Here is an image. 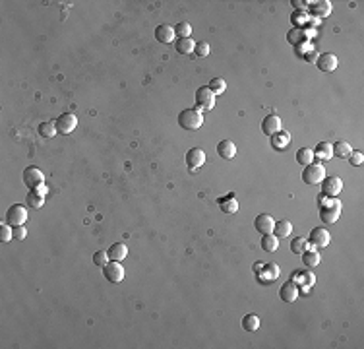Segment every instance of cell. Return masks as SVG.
Listing matches in <instances>:
<instances>
[{"label":"cell","instance_id":"6da1fadb","mask_svg":"<svg viewBox=\"0 0 364 349\" xmlns=\"http://www.w3.org/2000/svg\"><path fill=\"white\" fill-rule=\"evenodd\" d=\"M320 217H322V221H326V223H335L339 219V215H341V202H339L337 198H322L320 196Z\"/></svg>","mask_w":364,"mask_h":349},{"label":"cell","instance_id":"7a4b0ae2","mask_svg":"<svg viewBox=\"0 0 364 349\" xmlns=\"http://www.w3.org/2000/svg\"><path fill=\"white\" fill-rule=\"evenodd\" d=\"M179 124L186 130H198L204 124V111L198 107L184 109L179 115Z\"/></svg>","mask_w":364,"mask_h":349},{"label":"cell","instance_id":"3957f363","mask_svg":"<svg viewBox=\"0 0 364 349\" xmlns=\"http://www.w3.org/2000/svg\"><path fill=\"white\" fill-rule=\"evenodd\" d=\"M326 179V169L322 163H310L302 171V181L306 185H320Z\"/></svg>","mask_w":364,"mask_h":349},{"label":"cell","instance_id":"277c9868","mask_svg":"<svg viewBox=\"0 0 364 349\" xmlns=\"http://www.w3.org/2000/svg\"><path fill=\"white\" fill-rule=\"evenodd\" d=\"M54 122H56L58 134H72L74 128L78 126V116L74 113H62Z\"/></svg>","mask_w":364,"mask_h":349},{"label":"cell","instance_id":"5b68a950","mask_svg":"<svg viewBox=\"0 0 364 349\" xmlns=\"http://www.w3.org/2000/svg\"><path fill=\"white\" fill-rule=\"evenodd\" d=\"M6 221H8V225H12V227L26 225V221H27L26 206H22V204H14V206H10V208H8V212H6Z\"/></svg>","mask_w":364,"mask_h":349},{"label":"cell","instance_id":"8992f818","mask_svg":"<svg viewBox=\"0 0 364 349\" xmlns=\"http://www.w3.org/2000/svg\"><path fill=\"white\" fill-rule=\"evenodd\" d=\"M196 107L202 109V111H211L215 107V93L209 89L208 85L198 87V91H196Z\"/></svg>","mask_w":364,"mask_h":349},{"label":"cell","instance_id":"52a82bcc","mask_svg":"<svg viewBox=\"0 0 364 349\" xmlns=\"http://www.w3.org/2000/svg\"><path fill=\"white\" fill-rule=\"evenodd\" d=\"M322 185V192H324V196H328V198H335L339 192L343 190V181L339 179L337 175H326V179L320 183Z\"/></svg>","mask_w":364,"mask_h":349},{"label":"cell","instance_id":"ba28073f","mask_svg":"<svg viewBox=\"0 0 364 349\" xmlns=\"http://www.w3.org/2000/svg\"><path fill=\"white\" fill-rule=\"evenodd\" d=\"M329 241H331V235L324 227H314L310 235H308V242H310L312 248H326L329 244Z\"/></svg>","mask_w":364,"mask_h":349},{"label":"cell","instance_id":"9c48e42d","mask_svg":"<svg viewBox=\"0 0 364 349\" xmlns=\"http://www.w3.org/2000/svg\"><path fill=\"white\" fill-rule=\"evenodd\" d=\"M254 271H256V275L260 277L263 283H271V281L277 279L279 273H281V270H279L277 264H256V266H254Z\"/></svg>","mask_w":364,"mask_h":349},{"label":"cell","instance_id":"30bf717a","mask_svg":"<svg viewBox=\"0 0 364 349\" xmlns=\"http://www.w3.org/2000/svg\"><path fill=\"white\" fill-rule=\"evenodd\" d=\"M24 183H26L27 188L33 190V188L45 185V175H43V171L39 167H27L24 171Z\"/></svg>","mask_w":364,"mask_h":349},{"label":"cell","instance_id":"8fae6325","mask_svg":"<svg viewBox=\"0 0 364 349\" xmlns=\"http://www.w3.org/2000/svg\"><path fill=\"white\" fill-rule=\"evenodd\" d=\"M103 275H105V279L110 281V283H120V281L124 279V268H122L120 262L110 260V262L103 268Z\"/></svg>","mask_w":364,"mask_h":349},{"label":"cell","instance_id":"7c38bea8","mask_svg":"<svg viewBox=\"0 0 364 349\" xmlns=\"http://www.w3.org/2000/svg\"><path fill=\"white\" fill-rule=\"evenodd\" d=\"M204 163H206V152H204L202 148H192V150H188V154H186V165H188V169H190L192 173L198 171Z\"/></svg>","mask_w":364,"mask_h":349},{"label":"cell","instance_id":"4fadbf2b","mask_svg":"<svg viewBox=\"0 0 364 349\" xmlns=\"http://www.w3.org/2000/svg\"><path fill=\"white\" fill-rule=\"evenodd\" d=\"M316 66L322 72H333L339 66V58L333 53H322L316 60Z\"/></svg>","mask_w":364,"mask_h":349},{"label":"cell","instance_id":"5bb4252c","mask_svg":"<svg viewBox=\"0 0 364 349\" xmlns=\"http://www.w3.org/2000/svg\"><path fill=\"white\" fill-rule=\"evenodd\" d=\"M281 130V118L275 115V113H271V115H267L263 120H261V132L265 136H271L277 134Z\"/></svg>","mask_w":364,"mask_h":349},{"label":"cell","instance_id":"9a60e30c","mask_svg":"<svg viewBox=\"0 0 364 349\" xmlns=\"http://www.w3.org/2000/svg\"><path fill=\"white\" fill-rule=\"evenodd\" d=\"M254 227H256V231L261 233V235H269V233H273L275 219L267 214H260L256 217V221H254Z\"/></svg>","mask_w":364,"mask_h":349},{"label":"cell","instance_id":"2e32d148","mask_svg":"<svg viewBox=\"0 0 364 349\" xmlns=\"http://www.w3.org/2000/svg\"><path fill=\"white\" fill-rule=\"evenodd\" d=\"M279 297H281L285 303H292V301H296V299H298V285H296V281L289 279L287 283H283V285H281V289H279Z\"/></svg>","mask_w":364,"mask_h":349},{"label":"cell","instance_id":"e0dca14e","mask_svg":"<svg viewBox=\"0 0 364 349\" xmlns=\"http://www.w3.org/2000/svg\"><path fill=\"white\" fill-rule=\"evenodd\" d=\"M310 12H312V18H328L331 14V2L329 0H322V2H310Z\"/></svg>","mask_w":364,"mask_h":349},{"label":"cell","instance_id":"ac0fdd59","mask_svg":"<svg viewBox=\"0 0 364 349\" xmlns=\"http://www.w3.org/2000/svg\"><path fill=\"white\" fill-rule=\"evenodd\" d=\"M175 27L173 26H167V24H161V26H157L155 29V39L159 43H163V45H169V43H173L175 41Z\"/></svg>","mask_w":364,"mask_h":349},{"label":"cell","instance_id":"d6986e66","mask_svg":"<svg viewBox=\"0 0 364 349\" xmlns=\"http://www.w3.org/2000/svg\"><path fill=\"white\" fill-rule=\"evenodd\" d=\"M314 152V159H322V161H329L333 157V146L329 142H320L316 148L312 150Z\"/></svg>","mask_w":364,"mask_h":349},{"label":"cell","instance_id":"ffe728a7","mask_svg":"<svg viewBox=\"0 0 364 349\" xmlns=\"http://www.w3.org/2000/svg\"><path fill=\"white\" fill-rule=\"evenodd\" d=\"M107 254H109L110 260L122 262V260L128 256V246H126L124 242H114V244H110V248L107 250Z\"/></svg>","mask_w":364,"mask_h":349},{"label":"cell","instance_id":"44dd1931","mask_svg":"<svg viewBox=\"0 0 364 349\" xmlns=\"http://www.w3.org/2000/svg\"><path fill=\"white\" fill-rule=\"evenodd\" d=\"M217 154L221 159H234L236 155V146H234L231 140H221L217 144Z\"/></svg>","mask_w":364,"mask_h":349},{"label":"cell","instance_id":"7402d4cb","mask_svg":"<svg viewBox=\"0 0 364 349\" xmlns=\"http://www.w3.org/2000/svg\"><path fill=\"white\" fill-rule=\"evenodd\" d=\"M302 262H304V266L306 268H316L320 262H322V256H320V252H318V248H308V250H304L302 254Z\"/></svg>","mask_w":364,"mask_h":349},{"label":"cell","instance_id":"603a6c76","mask_svg":"<svg viewBox=\"0 0 364 349\" xmlns=\"http://www.w3.org/2000/svg\"><path fill=\"white\" fill-rule=\"evenodd\" d=\"M219 206L223 214H236L238 212V200L234 198V194H229L225 198H219Z\"/></svg>","mask_w":364,"mask_h":349},{"label":"cell","instance_id":"cb8c5ba5","mask_svg":"<svg viewBox=\"0 0 364 349\" xmlns=\"http://www.w3.org/2000/svg\"><path fill=\"white\" fill-rule=\"evenodd\" d=\"M291 233H292V223L287 221V219L277 221L275 227H273V235H275L277 239H287V237H291Z\"/></svg>","mask_w":364,"mask_h":349},{"label":"cell","instance_id":"d4e9b609","mask_svg":"<svg viewBox=\"0 0 364 349\" xmlns=\"http://www.w3.org/2000/svg\"><path fill=\"white\" fill-rule=\"evenodd\" d=\"M289 144H291V134H289V132L279 130L277 134L271 136V146H273V150H285V148H289Z\"/></svg>","mask_w":364,"mask_h":349},{"label":"cell","instance_id":"484cf974","mask_svg":"<svg viewBox=\"0 0 364 349\" xmlns=\"http://www.w3.org/2000/svg\"><path fill=\"white\" fill-rule=\"evenodd\" d=\"M261 248H263V252H275L277 248H279V239L273 235V233H269V235H263L261 237Z\"/></svg>","mask_w":364,"mask_h":349},{"label":"cell","instance_id":"4316f807","mask_svg":"<svg viewBox=\"0 0 364 349\" xmlns=\"http://www.w3.org/2000/svg\"><path fill=\"white\" fill-rule=\"evenodd\" d=\"M175 49H177L181 54H190V53H194V49H196V41H194L192 37L179 39V41H177V45H175Z\"/></svg>","mask_w":364,"mask_h":349},{"label":"cell","instance_id":"83f0119b","mask_svg":"<svg viewBox=\"0 0 364 349\" xmlns=\"http://www.w3.org/2000/svg\"><path fill=\"white\" fill-rule=\"evenodd\" d=\"M27 206H29V208H35V210L43 208V206H45V196H43V194H39L37 190L27 192Z\"/></svg>","mask_w":364,"mask_h":349},{"label":"cell","instance_id":"f1b7e54d","mask_svg":"<svg viewBox=\"0 0 364 349\" xmlns=\"http://www.w3.org/2000/svg\"><path fill=\"white\" fill-rule=\"evenodd\" d=\"M308 248H310V242H308L306 237H294L291 241V252H294V254H302Z\"/></svg>","mask_w":364,"mask_h":349},{"label":"cell","instance_id":"f546056e","mask_svg":"<svg viewBox=\"0 0 364 349\" xmlns=\"http://www.w3.org/2000/svg\"><path fill=\"white\" fill-rule=\"evenodd\" d=\"M296 161L300 163L302 167L310 165V163H314V152L310 148H300V150L296 152Z\"/></svg>","mask_w":364,"mask_h":349},{"label":"cell","instance_id":"4dcf8cb0","mask_svg":"<svg viewBox=\"0 0 364 349\" xmlns=\"http://www.w3.org/2000/svg\"><path fill=\"white\" fill-rule=\"evenodd\" d=\"M331 146H333V155H337V157H349V154L353 152L351 144H347L343 140H339V142L331 144Z\"/></svg>","mask_w":364,"mask_h":349},{"label":"cell","instance_id":"1f68e13d","mask_svg":"<svg viewBox=\"0 0 364 349\" xmlns=\"http://www.w3.org/2000/svg\"><path fill=\"white\" fill-rule=\"evenodd\" d=\"M39 134L43 136V138H54V136L58 134V130H56V122H52V120L41 122V124H39Z\"/></svg>","mask_w":364,"mask_h":349},{"label":"cell","instance_id":"d6a6232c","mask_svg":"<svg viewBox=\"0 0 364 349\" xmlns=\"http://www.w3.org/2000/svg\"><path fill=\"white\" fill-rule=\"evenodd\" d=\"M242 328H244L246 332H256V330L260 328V318H258L256 314H246V316L242 318Z\"/></svg>","mask_w":364,"mask_h":349},{"label":"cell","instance_id":"836d02e7","mask_svg":"<svg viewBox=\"0 0 364 349\" xmlns=\"http://www.w3.org/2000/svg\"><path fill=\"white\" fill-rule=\"evenodd\" d=\"M287 41H289V43H292L294 47H296L298 43L306 41V37H304V29H298V27H294L292 31H289V35H287Z\"/></svg>","mask_w":364,"mask_h":349},{"label":"cell","instance_id":"e575fe53","mask_svg":"<svg viewBox=\"0 0 364 349\" xmlns=\"http://www.w3.org/2000/svg\"><path fill=\"white\" fill-rule=\"evenodd\" d=\"M175 35H177L179 39L190 37V35H192V26H190L188 22H179V24L175 26Z\"/></svg>","mask_w":364,"mask_h":349},{"label":"cell","instance_id":"d590c367","mask_svg":"<svg viewBox=\"0 0 364 349\" xmlns=\"http://www.w3.org/2000/svg\"><path fill=\"white\" fill-rule=\"evenodd\" d=\"M208 87L215 93V95H221V93H225V89H227V81L223 80V78H213V80L209 81Z\"/></svg>","mask_w":364,"mask_h":349},{"label":"cell","instance_id":"8d00e7d4","mask_svg":"<svg viewBox=\"0 0 364 349\" xmlns=\"http://www.w3.org/2000/svg\"><path fill=\"white\" fill-rule=\"evenodd\" d=\"M308 20H310V18H308L306 12H298V10H296V12L292 14V22H294V26L298 27V29H302V26L304 27L308 26Z\"/></svg>","mask_w":364,"mask_h":349},{"label":"cell","instance_id":"74e56055","mask_svg":"<svg viewBox=\"0 0 364 349\" xmlns=\"http://www.w3.org/2000/svg\"><path fill=\"white\" fill-rule=\"evenodd\" d=\"M109 262H110V258H109V254H107L105 250H97V252L93 254V264H95V266L105 268Z\"/></svg>","mask_w":364,"mask_h":349},{"label":"cell","instance_id":"f35d334b","mask_svg":"<svg viewBox=\"0 0 364 349\" xmlns=\"http://www.w3.org/2000/svg\"><path fill=\"white\" fill-rule=\"evenodd\" d=\"M12 239H14V227L8 225V223L0 225V241L8 242V241H12Z\"/></svg>","mask_w":364,"mask_h":349},{"label":"cell","instance_id":"ab89813d","mask_svg":"<svg viewBox=\"0 0 364 349\" xmlns=\"http://www.w3.org/2000/svg\"><path fill=\"white\" fill-rule=\"evenodd\" d=\"M296 277H300L302 279V283H304V291H308L310 287L314 285V281H316V277H314L312 271H304V273H296Z\"/></svg>","mask_w":364,"mask_h":349},{"label":"cell","instance_id":"60d3db41","mask_svg":"<svg viewBox=\"0 0 364 349\" xmlns=\"http://www.w3.org/2000/svg\"><path fill=\"white\" fill-rule=\"evenodd\" d=\"M363 161H364L363 152H351V154H349V163H351V165L359 167V165H363Z\"/></svg>","mask_w":364,"mask_h":349},{"label":"cell","instance_id":"b9f144b4","mask_svg":"<svg viewBox=\"0 0 364 349\" xmlns=\"http://www.w3.org/2000/svg\"><path fill=\"white\" fill-rule=\"evenodd\" d=\"M194 53L198 54V56H208V54H209V43H206V41H200V43H196V49H194Z\"/></svg>","mask_w":364,"mask_h":349},{"label":"cell","instance_id":"7bdbcfd3","mask_svg":"<svg viewBox=\"0 0 364 349\" xmlns=\"http://www.w3.org/2000/svg\"><path fill=\"white\" fill-rule=\"evenodd\" d=\"M26 237H27L26 225H18V227H14V239H18V241H24Z\"/></svg>","mask_w":364,"mask_h":349},{"label":"cell","instance_id":"ee69618b","mask_svg":"<svg viewBox=\"0 0 364 349\" xmlns=\"http://www.w3.org/2000/svg\"><path fill=\"white\" fill-rule=\"evenodd\" d=\"M33 190H37V192H39V194H43V196H47V194H49V188L45 187V185H41V187L33 188Z\"/></svg>","mask_w":364,"mask_h":349}]
</instances>
